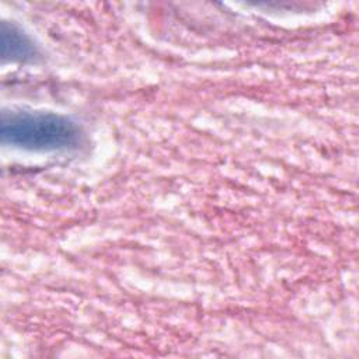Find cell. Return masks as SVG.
I'll list each match as a JSON object with an SVG mask.
<instances>
[{
    "label": "cell",
    "mask_w": 359,
    "mask_h": 359,
    "mask_svg": "<svg viewBox=\"0 0 359 359\" xmlns=\"http://www.w3.org/2000/svg\"><path fill=\"white\" fill-rule=\"evenodd\" d=\"M80 128L70 118L35 111L3 112L1 140L27 150H63L79 144Z\"/></svg>",
    "instance_id": "6da1fadb"
},
{
    "label": "cell",
    "mask_w": 359,
    "mask_h": 359,
    "mask_svg": "<svg viewBox=\"0 0 359 359\" xmlns=\"http://www.w3.org/2000/svg\"><path fill=\"white\" fill-rule=\"evenodd\" d=\"M1 48L3 59L24 62L35 56V46L29 38L13 24L1 22Z\"/></svg>",
    "instance_id": "7a4b0ae2"
}]
</instances>
